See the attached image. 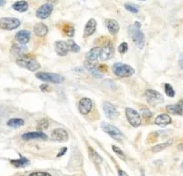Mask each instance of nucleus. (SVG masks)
I'll return each instance as SVG.
<instances>
[{"label": "nucleus", "instance_id": "a211bd4d", "mask_svg": "<svg viewBox=\"0 0 183 176\" xmlns=\"http://www.w3.org/2000/svg\"><path fill=\"white\" fill-rule=\"evenodd\" d=\"M15 39L19 44L25 45L31 39V32L26 30H21L15 34Z\"/></svg>", "mask_w": 183, "mask_h": 176}, {"label": "nucleus", "instance_id": "7ed1b4c3", "mask_svg": "<svg viewBox=\"0 0 183 176\" xmlns=\"http://www.w3.org/2000/svg\"><path fill=\"white\" fill-rule=\"evenodd\" d=\"M129 34L132 41L136 44V46L140 49H142L145 46V36L140 29L137 28L134 25L129 27Z\"/></svg>", "mask_w": 183, "mask_h": 176}, {"label": "nucleus", "instance_id": "58836bf2", "mask_svg": "<svg viewBox=\"0 0 183 176\" xmlns=\"http://www.w3.org/2000/svg\"><path fill=\"white\" fill-rule=\"evenodd\" d=\"M142 115H143V117H144V118H146V119H149V118H151V117H152L153 114H152L150 111H148V110H143V111H142Z\"/></svg>", "mask_w": 183, "mask_h": 176}, {"label": "nucleus", "instance_id": "9b49d317", "mask_svg": "<svg viewBox=\"0 0 183 176\" xmlns=\"http://www.w3.org/2000/svg\"><path fill=\"white\" fill-rule=\"evenodd\" d=\"M103 110L107 118L111 120L116 119L119 116V112L117 108L110 102H104L103 103Z\"/></svg>", "mask_w": 183, "mask_h": 176}, {"label": "nucleus", "instance_id": "6ab92c4d", "mask_svg": "<svg viewBox=\"0 0 183 176\" xmlns=\"http://www.w3.org/2000/svg\"><path fill=\"white\" fill-rule=\"evenodd\" d=\"M155 124L160 127H165L172 123V118L167 114H161L156 116V118L154 121Z\"/></svg>", "mask_w": 183, "mask_h": 176}, {"label": "nucleus", "instance_id": "f8f14e48", "mask_svg": "<svg viewBox=\"0 0 183 176\" xmlns=\"http://www.w3.org/2000/svg\"><path fill=\"white\" fill-rule=\"evenodd\" d=\"M51 139L55 141L65 142L69 140V134L63 128H56L51 133Z\"/></svg>", "mask_w": 183, "mask_h": 176}, {"label": "nucleus", "instance_id": "f3484780", "mask_svg": "<svg viewBox=\"0 0 183 176\" xmlns=\"http://www.w3.org/2000/svg\"><path fill=\"white\" fill-rule=\"evenodd\" d=\"M105 25L106 28L111 35H116L119 32L120 30V25L118 24V21L114 19H106L105 20Z\"/></svg>", "mask_w": 183, "mask_h": 176}, {"label": "nucleus", "instance_id": "aec40b11", "mask_svg": "<svg viewBox=\"0 0 183 176\" xmlns=\"http://www.w3.org/2000/svg\"><path fill=\"white\" fill-rule=\"evenodd\" d=\"M97 29V21L95 19L91 18L89 19L84 28V37H89L91 35H93L96 31Z\"/></svg>", "mask_w": 183, "mask_h": 176}, {"label": "nucleus", "instance_id": "49530a36", "mask_svg": "<svg viewBox=\"0 0 183 176\" xmlns=\"http://www.w3.org/2000/svg\"><path fill=\"white\" fill-rule=\"evenodd\" d=\"M139 1H145V0H139Z\"/></svg>", "mask_w": 183, "mask_h": 176}, {"label": "nucleus", "instance_id": "393cba45", "mask_svg": "<svg viewBox=\"0 0 183 176\" xmlns=\"http://www.w3.org/2000/svg\"><path fill=\"white\" fill-rule=\"evenodd\" d=\"M166 110L175 115H181L183 114V107L179 105V103L175 104V105H169L166 106Z\"/></svg>", "mask_w": 183, "mask_h": 176}, {"label": "nucleus", "instance_id": "c9c22d12", "mask_svg": "<svg viewBox=\"0 0 183 176\" xmlns=\"http://www.w3.org/2000/svg\"><path fill=\"white\" fill-rule=\"evenodd\" d=\"M128 49H129V45H128V43H127V42H122V43L121 44V45L118 47V51H119V53L122 54V55L126 54L127 51H128Z\"/></svg>", "mask_w": 183, "mask_h": 176}, {"label": "nucleus", "instance_id": "6e6552de", "mask_svg": "<svg viewBox=\"0 0 183 176\" xmlns=\"http://www.w3.org/2000/svg\"><path fill=\"white\" fill-rule=\"evenodd\" d=\"M145 98L147 103L151 105H156L164 102V97L161 93H159L154 90H147L145 91Z\"/></svg>", "mask_w": 183, "mask_h": 176}, {"label": "nucleus", "instance_id": "c756f323", "mask_svg": "<svg viewBox=\"0 0 183 176\" xmlns=\"http://www.w3.org/2000/svg\"><path fill=\"white\" fill-rule=\"evenodd\" d=\"M62 30H63V32L68 37H73L74 35V28L73 25L69 24H63Z\"/></svg>", "mask_w": 183, "mask_h": 176}, {"label": "nucleus", "instance_id": "a878e982", "mask_svg": "<svg viewBox=\"0 0 183 176\" xmlns=\"http://www.w3.org/2000/svg\"><path fill=\"white\" fill-rule=\"evenodd\" d=\"M11 164L15 166V167H18V168H21V167H25L26 165H29L30 161L24 157H22V156H20V158L19 159H14V160H11L10 161Z\"/></svg>", "mask_w": 183, "mask_h": 176}, {"label": "nucleus", "instance_id": "f257e3e1", "mask_svg": "<svg viewBox=\"0 0 183 176\" xmlns=\"http://www.w3.org/2000/svg\"><path fill=\"white\" fill-rule=\"evenodd\" d=\"M16 63L20 67L27 69L31 72H35L40 68V63L31 56L28 55H22L16 59Z\"/></svg>", "mask_w": 183, "mask_h": 176}, {"label": "nucleus", "instance_id": "37998d69", "mask_svg": "<svg viewBox=\"0 0 183 176\" xmlns=\"http://www.w3.org/2000/svg\"><path fill=\"white\" fill-rule=\"evenodd\" d=\"M133 25H134V26H136L137 28H139V29H140V28H141V24L140 23V21H135Z\"/></svg>", "mask_w": 183, "mask_h": 176}, {"label": "nucleus", "instance_id": "bb28decb", "mask_svg": "<svg viewBox=\"0 0 183 176\" xmlns=\"http://www.w3.org/2000/svg\"><path fill=\"white\" fill-rule=\"evenodd\" d=\"M172 142H173V140H168V141L164 142V143L157 144V145L154 146V147L151 148V150H152L153 152H155V153L160 152V151H162V150H164V149L167 148L169 146H171V145L172 144Z\"/></svg>", "mask_w": 183, "mask_h": 176}, {"label": "nucleus", "instance_id": "c85d7f7f", "mask_svg": "<svg viewBox=\"0 0 183 176\" xmlns=\"http://www.w3.org/2000/svg\"><path fill=\"white\" fill-rule=\"evenodd\" d=\"M88 151H89V155H90L91 159H92L96 164L99 165V164L102 163V161H103L102 157L98 155V153L95 149L89 147V148H88Z\"/></svg>", "mask_w": 183, "mask_h": 176}, {"label": "nucleus", "instance_id": "473e14b6", "mask_svg": "<svg viewBox=\"0 0 183 176\" xmlns=\"http://www.w3.org/2000/svg\"><path fill=\"white\" fill-rule=\"evenodd\" d=\"M67 42H68V45H69V48H70V50H71V51H73V52H74V53L80 52V46H78L77 44L75 43L74 40L70 39V40H68Z\"/></svg>", "mask_w": 183, "mask_h": 176}, {"label": "nucleus", "instance_id": "7c9ffc66", "mask_svg": "<svg viewBox=\"0 0 183 176\" xmlns=\"http://www.w3.org/2000/svg\"><path fill=\"white\" fill-rule=\"evenodd\" d=\"M48 125H49L48 120L46 119V118H42V119L38 121V123H37V129L38 130L42 131L44 130H47L48 128Z\"/></svg>", "mask_w": 183, "mask_h": 176}, {"label": "nucleus", "instance_id": "cd10ccee", "mask_svg": "<svg viewBox=\"0 0 183 176\" xmlns=\"http://www.w3.org/2000/svg\"><path fill=\"white\" fill-rule=\"evenodd\" d=\"M22 125H24V120L21 118H12L7 122V126L12 128H18Z\"/></svg>", "mask_w": 183, "mask_h": 176}, {"label": "nucleus", "instance_id": "f704fd0d", "mask_svg": "<svg viewBox=\"0 0 183 176\" xmlns=\"http://www.w3.org/2000/svg\"><path fill=\"white\" fill-rule=\"evenodd\" d=\"M124 7L127 11L132 13V14H138L139 13V8L138 6H136L135 5L131 4V3H126L124 5Z\"/></svg>", "mask_w": 183, "mask_h": 176}, {"label": "nucleus", "instance_id": "2f4dec72", "mask_svg": "<svg viewBox=\"0 0 183 176\" xmlns=\"http://www.w3.org/2000/svg\"><path fill=\"white\" fill-rule=\"evenodd\" d=\"M164 92L166 96H168L169 98H173L175 96V90H173L172 86L169 83L164 84Z\"/></svg>", "mask_w": 183, "mask_h": 176}, {"label": "nucleus", "instance_id": "dca6fc26", "mask_svg": "<svg viewBox=\"0 0 183 176\" xmlns=\"http://www.w3.org/2000/svg\"><path fill=\"white\" fill-rule=\"evenodd\" d=\"M55 51L59 56H65L70 51L68 42L63 40H57L55 42Z\"/></svg>", "mask_w": 183, "mask_h": 176}, {"label": "nucleus", "instance_id": "4468645a", "mask_svg": "<svg viewBox=\"0 0 183 176\" xmlns=\"http://www.w3.org/2000/svg\"><path fill=\"white\" fill-rule=\"evenodd\" d=\"M21 139L23 140H47L48 136L43 131H30L21 135Z\"/></svg>", "mask_w": 183, "mask_h": 176}, {"label": "nucleus", "instance_id": "4c0bfd02", "mask_svg": "<svg viewBox=\"0 0 183 176\" xmlns=\"http://www.w3.org/2000/svg\"><path fill=\"white\" fill-rule=\"evenodd\" d=\"M39 89H40V90L43 91V92H48V91H50V87H49V85L46 84V83L40 85V86H39Z\"/></svg>", "mask_w": 183, "mask_h": 176}, {"label": "nucleus", "instance_id": "9d476101", "mask_svg": "<svg viewBox=\"0 0 183 176\" xmlns=\"http://www.w3.org/2000/svg\"><path fill=\"white\" fill-rule=\"evenodd\" d=\"M54 9V6L51 3H46L38 7L36 12V16L39 19H47L50 16Z\"/></svg>", "mask_w": 183, "mask_h": 176}, {"label": "nucleus", "instance_id": "e433bc0d", "mask_svg": "<svg viewBox=\"0 0 183 176\" xmlns=\"http://www.w3.org/2000/svg\"><path fill=\"white\" fill-rule=\"evenodd\" d=\"M29 176H52V175L48 172H36L31 173Z\"/></svg>", "mask_w": 183, "mask_h": 176}, {"label": "nucleus", "instance_id": "423d86ee", "mask_svg": "<svg viewBox=\"0 0 183 176\" xmlns=\"http://www.w3.org/2000/svg\"><path fill=\"white\" fill-rule=\"evenodd\" d=\"M125 115H126V118H127L128 122L130 123V124L131 126L139 127L141 125V123H142L141 117H140L139 112L136 111L135 109H133L131 107H127L125 109Z\"/></svg>", "mask_w": 183, "mask_h": 176}, {"label": "nucleus", "instance_id": "79ce46f5", "mask_svg": "<svg viewBox=\"0 0 183 176\" xmlns=\"http://www.w3.org/2000/svg\"><path fill=\"white\" fill-rule=\"evenodd\" d=\"M119 176H129L124 171H122V170H119Z\"/></svg>", "mask_w": 183, "mask_h": 176}, {"label": "nucleus", "instance_id": "f03ea898", "mask_svg": "<svg viewBox=\"0 0 183 176\" xmlns=\"http://www.w3.org/2000/svg\"><path fill=\"white\" fill-rule=\"evenodd\" d=\"M113 73L118 77L121 78H125V77H130L135 73V70L129 64L123 63H113L112 67Z\"/></svg>", "mask_w": 183, "mask_h": 176}, {"label": "nucleus", "instance_id": "1a4fd4ad", "mask_svg": "<svg viewBox=\"0 0 183 176\" xmlns=\"http://www.w3.org/2000/svg\"><path fill=\"white\" fill-rule=\"evenodd\" d=\"M114 55V48L113 45L111 40H108L104 44V46L101 48V52H100V59L102 61L109 60L111 59Z\"/></svg>", "mask_w": 183, "mask_h": 176}, {"label": "nucleus", "instance_id": "2eb2a0df", "mask_svg": "<svg viewBox=\"0 0 183 176\" xmlns=\"http://www.w3.org/2000/svg\"><path fill=\"white\" fill-rule=\"evenodd\" d=\"M84 66L87 69V71L91 75H92L94 78H96V79H101V78H103L102 72L99 70L98 66H97V65L93 62H89V61L86 60L85 63H84Z\"/></svg>", "mask_w": 183, "mask_h": 176}, {"label": "nucleus", "instance_id": "a18cd8bd", "mask_svg": "<svg viewBox=\"0 0 183 176\" xmlns=\"http://www.w3.org/2000/svg\"><path fill=\"white\" fill-rule=\"evenodd\" d=\"M180 167H181V169H183V162L181 163V165H180Z\"/></svg>", "mask_w": 183, "mask_h": 176}, {"label": "nucleus", "instance_id": "72a5a7b5", "mask_svg": "<svg viewBox=\"0 0 183 176\" xmlns=\"http://www.w3.org/2000/svg\"><path fill=\"white\" fill-rule=\"evenodd\" d=\"M112 149H113V151L116 154V155L120 157V158H122V160H126V156H125V154L123 153V151L120 148V147H116V146H112Z\"/></svg>", "mask_w": 183, "mask_h": 176}, {"label": "nucleus", "instance_id": "4be33fe9", "mask_svg": "<svg viewBox=\"0 0 183 176\" xmlns=\"http://www.w3.org/2000/svg\"><path fill=\"white\" fill-rule=\"evenodd\" d=\"M33 31L38 37H45L48 32V28L45 24L38 23L35 24L33 28Z\"/></svg>", "mask_w": 183, "mask_h": 176}, {"label": "nucleus", "instance_id": "412c9836", "mask_svg": "<svg viewBox=\"0 0 183 176\" xmlns=\"http://www.w3.org/2000/svg\"><path fill=\"white\" fill-rule=\"evenodd\" d=\"M100 52H101V48L96 47L91 48L86 55V60L89 62H95L100 57Z\"/></svg>", "mask_w": 183, "mask_h": 176}, {"label": "nucleus", "instance_id": "39448f33", "mask_svg": "<svg viewBox=\"0 0 183 176\" xmlns=\"http://www.w3.org/2000/svg\"><path fill=\"white\" fill-rule=\"evenodd\" d=\"M101 129L105 131V133H107L110 137H112L114 140H116L117 141L122 140V139L123 137L122 133L117 127L113 126V125H112L108 123L103 122L101 123Z\"/></svg>", "mask_w": 183, "mask_h": 176}, {"label": "nucleus", "instance_id": "c03bdc74", "mask_svg": "<svg viewBox=\"0 0 183 176\" xmlns=\"http://www.w3.org/2000/svg\"><path fill=\"white\" fill-rule=\"evenodd\" d=\"M6 4V0H0V6H2Z\"/></svg>", "mask_w": 183, "mask_h": 176}, {"label": "nucleus", "instance_id": "ddd939ff", "mask_svg": "<svg viewBox=\"0 0 183 176\" xmlns=\"http://www.w3.org/2000/svg\"><path fill=\"white\" fill-rule=\"evenodd\" d=\"M79 111L81 115H88L91 112L93 106L92 100L88 98H82L79 101Z\"/></svg>", "mask_w": 183, "mask_h": 176}, {"label": "nucleus", "instance_id": "5701e85b", "mask_svg": "<svg viewBox=\"0 0 183 176\" xmlns=\"http://www.w3.org/2000/svg\"><path fill=\"white\" fill-rule=\"evenodd\" d=\"M27 51H28V48L26 46L21 45V44H20V45L14 44V45H13L12 48H11V53L13 55L18 56H21L22 55H24Z\"/></svg>", "mask_w": 183, "mask_h": 176}, {"label": "nucleus", "instance_id": "b1692460", "mask_svg": "<svg viewBox=\"0 0 183 176\" xmlns=\"http://www.w3.org/2000/svg\"><path fill=\"white\" fill-rule=\"evenodd\" d=\"M13 8L17 11V12H20V13H24L28 10L29 8V4L27 1L25 0H20V1H17L15 2L14 5H13Z\"/></svg>", "mask_w": 183, "mask_h": 176}, {"label": "nucleus", "instance_id": "0eeeda50", "mask_svg": "<svg viewBox=\"0 0 183 176\" xmlns=\"http://www.w3.org/2000/svg\"><path fill=\"white\" fill-rule=\"evenodd\" d=\"M21 25V21L19 19L14 17H4L0 19V29L13 31L17 29Z\"/></svg>", "mask_w": 183, "mask_h": 176}, {"label": "nucleus", "instance_id": "ea45409f", "mask_svg": "<svg viewBox=\"0 0 183 176\" xmlns=\"http://www.w3.org/2000/svg\"><path fill=\"white\" fill-rule=\"evenodd\" d=\"M66 151H67V147H63V148H61V150H60V152L57 154V157H62V156H63L64 154L66 153Z\"/></svg>", "mask_w": 183, "mask_h": 176}, {"label": "nucleus", "instance_id": "a19ab883", "mask_svg": "<svg viewBox=\"0 0 183 176\" xmlns=\"http://www.w3.org/2000/svg\"><path fill=\"white\" fill-rule=\"evenodd\" d=\"M179 64L180 68L183 70V53H181L179 55Z\"/></svg>", "mask_w": 183, "mask_h": 176}, {"label": "nucleus", "instance_id": "20e7f679", "mask_svg": "<svg viewBox=\"0 0 183 176\" xmlns=\"http://www.w3.org/2000/svg\"><path fill=\"white\" fill-rule=\"evenodd\" d=\"M36 77L45 82H50L54 84H61L64 81L63 76L54 73H46V72H39L36 73Z\"/></svg>", "mask_w": 183, "mask_h": 176}]
</instances>
